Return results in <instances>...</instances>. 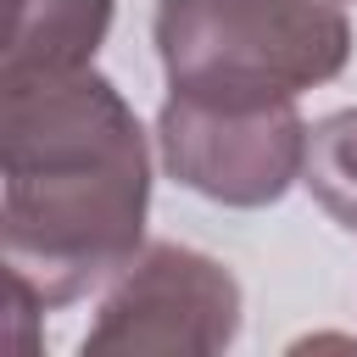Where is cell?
I'll return each instance as SVG.
<instances>
[{"label":"cell","mask_w":357,"mask_h":357,"mask_svg":"<svg viewBox=\"0 0 357 357\" xmlns=\"http://www.w3.org/2000/svg\"><path fill=\"white\" fill-rule=\"evenodd\" d=\"M151 151L123 89L95 73L0 84V251L45 312L117 279L145 245Z\"/></svg>","instance_id":"1"},{"label":"cell","mask_w":357,"mask_h":357,"mask_svg":"<svg viewBox=\"0 0 357 357\" xmlns=\"http://www.w3.org/2000/svg\"><path fill=\"white\" fill-rule=\"evenodd\" d=\"M151 39L167 89L201 100H296L351 61L335 0H156Z\"/></svg>","instance_id":"2"},{"label":"cell","mask_w":357,"mask_h":357,"mask_svg":"<svg viewBox=\"0 0 357 357\" xmlns=\"http://www.w3.org/2000/svg\"><path fill=\"white\" fill-rule=\"evenodd\" d=\"M307 123L296 100H201L173 95L156 112L162 167L218 206H273L307 167Z\"/></svg>","instance_id":"3"},{"label":"cell","mask_w":357,"mask_h":357,"mask_svg":"<svg viewBox=\"0 0 357 357\" xmlns=\"http://www.w3.org/2000/svg\"><path fill=\"white\" fill-rule=\"evenodd\" d=\"M240 335V279L195 251V245H139V257L117 273V284L106 290L89 335H84V357H139V351H229Z\"/></svg>","instance_id":"4"},{"label":"cell","mask_w":357,"mask_h":357,"mask_svg":"<svg viewBox=\"0 0 357 357\" xmlns=\"http://www.w3.org/2000/svg\"><path fill=\"white\" fill-rule=\"evenodd\" d=\"M112 17H117L112 0H11L0 84L95 67V50L106 45Z\"/></svg>","instance_id":"5"},{"label":"cell","mask_w":357,"mask_h":357,"mask_svg":"<svg viewBox=\"0 0 357 357\" xmlns=\"http://www.w3.org/2000/svg\"><path fill=\"white\" fill-rule=\"evenodd\" d=\"M301 184L312 190V201L340 229L357 234V106H340V112L312 123Z\"/></svg>","instance_id":"6"}]
</instances>
